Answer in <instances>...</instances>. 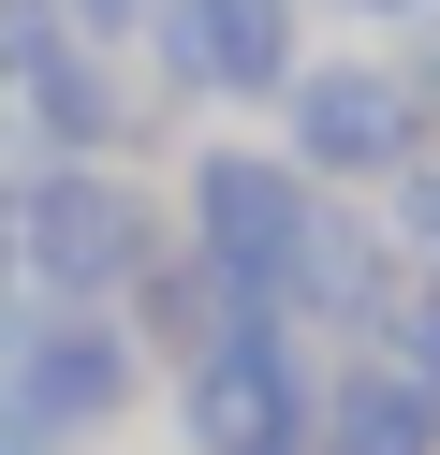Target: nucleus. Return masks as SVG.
Returning a JSON list of instances; mask_svg holds the SVG:
<instances>
[{"mask_svg": "<svg viewBox=\"0 0 440 455\" xmlns=\"http://www.w3.org/2000/svg\"><path fill=\"white\" fill-rule=\"evenodd\" d=\"M293 162H308V177H411V162H426V103H411V74H381V60L293 74Z\"/></svg>", "mask_w": 440, "mask_h": 455, "instance_id": "nucleus-4", "label": "nucleus"}, {"mask_svg": "<svg viewBox=\"0 0 440 455\" xmlns=\"http://www.w3.org/2000/svg\"><path fill=\"white\" fill-rule=\"evenodd\" d=\"M308 220H323V177H308L293 148H205V162H191V250L220 265V294L250 308V323H279Z\"/></svg>", "mask_w": 440, "mask_h": 455, "instance_id": "nucleus-2", "label": "nucleus"}, {"mask_svg": "<svg viewBox=\"0 0 440 455\" xmlns=\"http://www.w3.org/2000/svg\"><path fill=\"white\" fill-rule=\"evenodd\" d=\"M0 265H15V191H0Z\"/></svg>", "mask_w": 440, "mask_h": 455, "instance_id": "nucleus-12", "label": "nucleus"}, {"mask_svg": "<svg viewBox=\"0 0 440 455\" xmlns=\"http://www.w3.org/2000/svg\"><path fill=\"white\" fill-rule=\"evenodd\" d=\"M29 132H44L59 162H88V148H103V132H117V74L88 60V44H59V60L29 74Z\"/></svg>", "mask_w": 440, "mask_h": 455, "instance_id": "nucleus-8", "label": "nucleus"}, {"mask_svg": "<svg viewBox=\"0 0 440 455\" xmlns=\"http://www.w3.org/2000/svg\"><path fill=\"white\" fill-rule=\"evenodd\" d=\"M411 235H426V265H440V162H411Z\"/></svg>", "mask_w": 440, "mask_h": 455, "instance_id": "nucleus-10", "label": "nucleus"}, {"mask_svg": "<svg viewBox=\"0 0 440 455\" xmlns=\"http://www.w3.org/2000/svg\"><path fill=\"white\" fill-rule=\"evenodd\" d=\"M352 15H426V0H352Z\"/></svg>", "mask_w": 440, "mask_h": 455, "instance_id": "nucleus-11", "label": "nucleus"}, {"mask_svg": "<svg viewBox=\"0 0 440 455\" xmlns=\"http://www.w3.org/2000/svg\"><path fill=\"white\" fill-rule=\"evenodd\" d=\"M162 250H176V235L147 220V191L103 177V162H44V177L15 191V265L44 279L59 308H117Z\"/></svg>", "mask_w": 440, "mask_h": 455, "instance_id": "nucleus-1", "label": "nucleus"}, {"mask_svg": "<svg viewBox=\"0 0 440 455\" xmlns=\"http://www.w3.org/2000/svg\"><path fill=\"white\" fill-rule=\"evenodd\" d=\"M308 441H323V411L293 382L279 323H235L220 353H191V455H308Z\"/></svg>", "mask_w": 440, "mask_h": 455, "instance_id": "nucleus-5", "label": "nucleus"}, {"mask_svg": "<svg viewBox=\"0 0 440 455\" xmlns=\"http://www.w3.org/2000/svg\"><path fill=\"white\" fill-rule=\"evenodd\" d=\"M323 455H440V382L338 367V382H323Z\"/></svg>", "mask_w": 440, "mask_h": 455, "instance_id": "nucleus-7", "label": "nucleus"}, {"mask_svg": "<svg viewBox=\"0 0 440 455\" xmlns=\"http://www.w3.org/2000/svg\"><path fill=\"white\" fill-rule=\"evenodd\" d=\"M147 44L191 103H279L293 89V0H162Z\"/></svg>", "mask_w": 440, "mask_h": 455, "instance_id": "nucleus-6", "label": "nucleus"}, {"mask_svg": "<svg viewBox=\"0 0 440 455\" xmlns=\"http://www.w3.org/2000/svg\"><path fill=\"white\" fill-rule=\"evenodd\" d=\"M132 396V338L103 308H44V323H0V411L29 441H74V426H117Z\"/></svg>", "mask_w": 440, "mask_h": 455, "instance_id": "nucleus-3", "label": "nucleus"}, {"mask_svg": "<svg viewBox=\"0 0 440 455\" xmlns=\"http://www.w3.org/2000/svg\"><path fill=\"white\" fill-rule=\"evenodd\" d=\"M381 338H396V367H411V382H440V265L411 279L396 308H381Z\"/></svg>", "mask_w": 440, "mask_h": 455, "instance_id": "nucleus-9", "label": "nucleus"}]
</instances>
